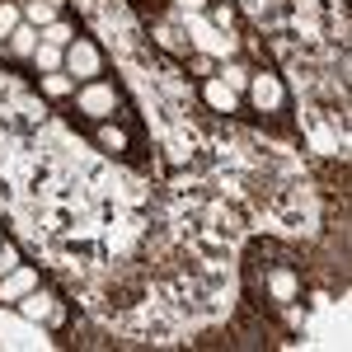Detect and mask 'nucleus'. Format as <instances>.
Here are the masks:
<instances>
[{"label": "nucleus", "mask_w": 352, "mask_h": 352, "mask_svg": "<svg viewBox=\"0 0 352 352\" xmlns=\"http://www.w3.org/2000/svg\"><path fill=\"white\" fill-rule=\"evenodd\" d=\"M47 5H52V10H61V5H66V0H47Z\"/></svg>", "instance_id": "21"}, {"label": "nucleus", "mask_w": 352, "mask_h": 352, "mask_svg": "<svg viewBox=\"0 0 352 352\" xmlns=\"http://www.w3.org/2000/svg\"><path fill=\"white\" fill-rule=\"evenodd\" d=\"M202 94H207V104H212L217 113H235V109H240V94H235L230 85L221 80V76H207V85H202Z\"/></svg>", "instance_id": "8"}, {"label": "nucleus", "mask_w": 352, "mask_h": 352, "mask_svg": "<svg viewBox=\"0 0 352 352\" xmlns=\"http://www.w3.org/2000/svg\"><path fill=\"white\" fill-rule=\"evenodd\" d=\"M268 292H272L277 300H292V296H296V277H292V272H272Z\"/></svg>", "instance_id": "17"}, {"label": "nucleus", "mask_w": 352, "mask_h": 352, "mask_svg": "<svg viewBox=\"0 0 352 352\" xmlns=\"http://www.w3.org/2000/svg\"><path fill=\"white\" fill-rule=\"evenodd\" d=\"M19 10H24V24H33V28H47L56 19V10L47 5V0H24Z\"/></svg>", "instance_id": "11"}, {"label": "nucleus", "mask_w": 352, "mask_h": 352, "mask_svg": "<svg viewBox=\"0 0 352 352\" xmlns=\"http://www.w3.org/2000/svg\"><path fill=\"white\" fill-rule=\"evenodd\" d=\"M38 43H43V33H38L33 24H19L10 38H5V47H10L14 56H33V52H38Z\"/></svg>", "instance_id": "9"}, {"label": "nucleus", "mask_w": 352, "mask_h": 352, "mask_svg": "<svg viewBox=\"0 0 352 352\" xmlns=\"http://www.w3.org/2000/svg\"><path fill=\"white\" fill-rule=\"evenodd\" d=\"M43 329H33L19 310H0V348H43Z\"/></svg>", "instance_id": "3"}, {"label": "nucleus", "mask_w": 352, "mask_h": 352, "mask_svg": "<svg viewBox=\"0 0 352 352\" xmlns=\"http://www.w3.org/2000/svg\"><path fill=\"white\" fill-rule=\"evenodd\" d=\"M33 287H38V272L19 263L14 272H5V277H0V300H10V305H14V300H19V296H28Z\"/></svg>", "instance_id": "6"}, {"label": "nucleus", "mask_w": 352, "mask_h": 352, "mask_svg": "<svg viewBox=\"0 0 352 352\" xmlns=\"http://www.w3.org/2000/svg\"><path fill=\"white\" fill-rule=\"evenodd\" d=\"M217 76H221V80H226V85H230L235 94H240V89H249V71H244L240 61H226V66H221Z\"/></svg>", "instance_id": "16"}, {"label": "nucleus", "mask_w": 352, "mask_h": 352, "mask_svg": "<svg viewBox=\"0 0 352 352\" xmlns=\"http://www.w3.org/2000/svg\"><path fill=\"white\" fill-rule=\"evenodd\" d=\"M19 24H24V10H19V5H10V0H0V43H5Z\"/></svg>", "instance_id": "15"}, {"label": "nucleus", "mask_w": 352, "mask_h": 352, "mask_svg": "<svg viewBox=\"0 0 352 352\" xmlns=\"http://www.w3.org/2000/svg\"><path fill=\"white\" fill-rule=\"evenodd\" d=\"M192 71H202V76H212V56H202V52H197V56H192Z\"/></svg>", "instance_id": "20"}, {"label": "nucleus", "mask_w": 352, "mask_h": 352, "mask_svg": "<svg viewBox=\"0 0 352 352\" xmlns=\"http://www.w3.org/2000/svg\"><path fill=\"white\" fill-rule=\"evenodd\" d=\"M38 33H43V43H52V47H71V43H76V28L66 24V19H52V24L38 28Z\"/></svg>", "instance_id": "13"}, {"label": "nucleus", "mask_w": 352, "mask_h": 352, "mask_svg": "<svg viewBox=\"0 0 352 352\" xmlns=\"http://www.w3.org/2000/svg\"><path fill=\"white\" fill-rule=\"evenodd\" d=\"M184 28H188V43L202 56H226V61H230V56L240 52V43H235L226 28H217L207 14H184Z\"/></svg>", "instance_id": "1"}, {"label": "nucleus", "mask_w": 352, "mask_h": 352, "mask_svg": "<svg viewBox=\"0 0 352 352\" xmlns=\"http://www.w3.org/2000/svg\"><path fill=\"white\" fill-rule=\"evenodd\" d=\"M14 310H19L24 320H33V324H43L47 315H56V310H52V296H47L43 287H33L28 296H19V300H14Z\"/></svg>", "instance_id": "7"}, {"label": "nucleus", "mask_w": 352, "mask_h": 352, "mask_svg": "<svg viewBox=\"0 0 352 352\" xmlns=\"http://www.w3.org/2000/svg\"><path fill=\"white\" fill-rule=\"evenodd\" d=\"M118 89H113L109 80H85L80 85V94H76V109L89 118V122H109L113 113H118Z\"/></svg>", "instance_id": "2"}, {"label": "nucleus", "mask_w": 352, "mask_h": 352, "mask_svg": "<svg viewBox=\"0 0 352 352\" xmlns=\"http://www.w3.org/2000/svg\"><path fill=\"white\" fill-rule=\"evenodd\" d=\"M99 66H104L99 47H94L89 38H76V43L66 47V66H61V71H66L71 80H80V85H85V80H94V76H99Z\"/></svg>", "instance_id": "4"}, {"label": "nucleus", "mask_w": 352, "mask_h": 352, "mask_svg": "<svg viewBox=\"0 0 352 352\" xmlns=\"http://www.w3.org/2000/svg\"><path fill=\"white\" fill-rule=\"evenodd\" d=\"M14 268H19V249H14L10 240H0V277L14 272Z\"/></svg>", "instance_id": "18"}, {"label": "nucleus", "mask_w": 352, "mask_h": 352, "mask_svg": "<svg viewBox=\"0 0 352 352\" xmlns=\"http://www.w3.org/2000/svg\"><path fill=\"white\" fill-rule=\"evenodd\" d=\"M38 85H43V94H47V99H61V94H76V80H71L66 71H52V76H38Z\"/></svg>", "instance_id": "12"}, {"label": "nucleus", "mask_w": 352, "mask_h": 352, "mask_svg": "<svg viewBox=\"0 0 352 352\" xmlns=\"http://www.w3.org/2000/svg\"><path fill=\"white\" fill-rule=\"evenodd\" d=\"M33 66L43 71V76H52L66 66V47H52V43H38V52H33Z\"/></svg>", "instance_id": "10"}, {"label": "nucleus", "mask_w": 352, "mask_h": 352, "mask_svg": "<svg viewBox=\"0 0 352 352\" xmlns=\"http://www.w3.org/2000/svg\"><path fill=\"white\" fill-rule=\"evenodd\" d=\"M99 146L113 151V155H122V151H127V132H122V127H113V122H99Z\"/></svg>", "instance_id": "14"}, {"label": "nucleus", "mask_w": 352, "mask_h": 352, "mask_svg": "<svg viewBox=\"0 0 352 352\" xmlns=\"http://www.w3.org/2000/svg\"><path fill=\"white\" fill-rule=\"evenodd\" d=\"M174 10H179V19H184V14H202L207 0H174Z\"/></svg>", "instance_id": "19"}, {"label": "nucleus", "mask_w": 352, "mask_h": 352, "mask_svg": "<svg viewBox=\"0 0 352 352\" xmlns=\"http://www.w3.org/2000/svg\"><path fill=\"white\" fill-rule=\"evenodd\" d=\"M249 99H254V109H258V113H277L282 104H287V89H282L277 76L258 71V76H249Z\"/></svg>", "instance_id": "5"}]
</instances>
